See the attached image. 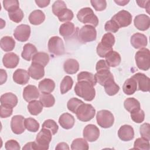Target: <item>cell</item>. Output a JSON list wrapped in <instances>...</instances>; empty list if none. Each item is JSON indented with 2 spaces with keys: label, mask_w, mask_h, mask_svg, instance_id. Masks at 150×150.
Wrapping results in <instances>:
<instances>
[{
  "label": "cell",
  "mask_w": 150,
  "mask_h": 150,
  "mask_svg": "<svg viewBox=\"0 0 150 150\" xmlns=\"http://www.w3.org/2000/svg\"><path fill=\"white\" fill-rule=\"evenodd\" d=\"M96 120L98 125L103 128H108L112 126L114 117L112 112L107 110L98 111L96 115Z\"/></svg>",
  "instance_id": "cell-7"
},
{
  "label": "cell",
  "mask_w": 150,
  "mask_h": 150,
  "mask_svg": "<svg viewBox=\"0 0 150 150\" xmlns=\"http://www.w3.org/2000/svg\"><path fill=\"white\" fill-rule=\"evenodd\" d=\"M77 81H85L90 83L93 86H96L97 82L94 75L88 71H81L77 75Z\"/></svg>",
  "instance_id": "cell-39"
},
{
  "label": "cell",
  "mask_w": 150,
  "mask_h": 150,
  "mask_svg": "<svg viewBox=\"0 0 150 150\" xmlns=\"http://www.w3.org/2000/svg\"><path fill=\"white\" fill-rule=\"evenodd\" d=\"M131 77L135 80L138 90H141L143 92H148L149 90L150 79L144 73H137L133 75Z\"/></svg>",
  "instance_id": "cell-13"
},
{
  "label": "cell",
  "mask_w": 150,
  "mask_h": 150,
  "mask_svg": "<svg viewBox=\"0 0 150 150\" xmlns=\"http://www.w3.org/2000/svg\"><path fill=\"white\" fill-rule=\"evenodd\" d=\"M37 52L38 51L35 45L31 43H26L23 46L21 56L23 59L30 61Z\"/></svg>",
  "instance_id": "cell-29"
},
{
  "label": "cell",
  "mask_w": 150,
  "mask_h": 150,
  "mask_svg": "<svg viewBox=\"0 0 150 150\" xmlns=\"http://www.w3.org/2000/svg\"><path fill=\"white\" fill-rule=\"evenodd\" d=\"M94 77L96 82L98 83L101 86H104L105 83L110 79H113L114 76L110 70H102L97 71L94 74Z\"/></svg>",
  "instance_id": "cell-27"
},
{
  "label": "cell",
  "mask_w": 150,
  "mask_h": 150,
  "mask_svg": "<svg viewBox=\"0 0 150 150\" xmlns=\"http://www.w3.org/2000/svg\"><path fill=\"white\" fill-rule=\"evenodd\" d=\"M28 110L31 115H37L42 111L43 105L40 101L33 100L28 104Z\"/></svg>",
  "instance_id": "cell-35"
},
{
  "label": "cell",
  "mask_w": 150,
  "mask_h": 150,
  "mask_svg": "<svg viewBox=\"0 0 150 150\" xmlns=\"http://www.w3.org/2000/svg\"><path fill=\"white\" fill-rule=\"evenodd\" d=\"M105 62L109 67H115L118 66L121 61L120 54L114 50L110 52L105 56Z\"/></svg>",
  "instance_id": "cell-24"
},
{
  "label": "cell",
  "mask_w": 150,
  "mask_h": 150,
  "mask_svg": "<svg viewBox=\"0 0 150 150\" xmlns=\"http://www.w3.org/2000/svg\"><path fill=\"white\" fill-rule=\"evenodd\" d=\"M5 146L6 150H19L21 149L19 144L14 139H11L6 141Z\"/></svg>",
  "instance_id": "cell-55"
},
{
  "label": "cell",
  "mask_w": 150,
  "mask_h": 150,
  "mask_svg": "<svg viewBox=\"0 0 150 150\" xmlns=\"http://www.w3.org/2000/svg\"><path fill=\"white\" fill-rule=\"evenodd\" d=\"M56 149H59V150H60V149H64V150L67 149V150H69V145L67 143H66V142H60L57 145V146L56 147Z\"/></svg>",
  "instance_id": "cell-60"
},
{
  "label": "cell",
  "mask_w": 150,
  "mask_h": 150,
  "mask_svg": "<svg viewBox=\"0 0 150 150\" xmlns=\"http://www.w3.org/2000/svg\"><path fill=\"white\" fill-rule=\"evenodd\" d=\"M43 66L32 63L28 69V72L30 76L35 80H39L45 76V69Z\"/></svg>",
  "instance_id": "cell-21"
},
{
  "label": "cell",
  "mask_w": 150,
  "mask_h": 150,
  "mask_svg": "<svg viewBox=\"0 0 150 150\" xmlns=\"http://www.w3.org/2000/svg\"><path fill=\"white\" fill-rule=\"evenodd\" d=\"M42 128L49 129L52 132V135L56 134L59 129V127L56 122L51 119L45 120L42 124Z\"/></svg>",
  "instance_id": "cell-45"
},
{
  "label": "cell",
  "mask_w": 150,
  "mask_h": 150,
  "mask_svg": "<svg viewBox=\"0 0 150 150\" xmlns=\"http://www.w3.org/2000/svg\"><path fill=\"white\" fill-rule=\"evenodd\" d=\"M76 114L79 120L87 122L94 118L96 114V110L91 104L83 103L77 110Z\"/></svg>",
  "instance_id": "cell-5"
},
{
  "label": "cell",
  "mask_w": 150,
  "mask_h": 150,
  "mask_svg": "<svg viewBox=\"0 0 150 150\" xmlns=\"http://www.w3.org/2000/svg\"><path fill=\"white\" fill-rule=\"evenodd\" d=\"M52 138V132L48 129L42 128L41 130L36 135L35 141L33 142V149H48Z\"/></svg>",
  "instance_id": "cell-2"
},
{
  "label": "cell",
  "mask_w": 150,
  "mask_h": 150,
  "mask_svg": "<svg viewBox=\"0 0 150 150\" xmlns=\"http://www.w3.org/2000/svg\"><path fill=\"white\" fill-rule=\"evenodd\" d=\"M130 42L135 49H142L147 45L148 40L145 35L141 33H135L132 35Z\"/></svg>",
  "instance_id": "cell-16"
},
{
  "label": "cell",
  "mask_w": 150,
  "mask_h": 150,
  "mask_svg": "<svg viewBox=\"0 0 150 150\" xmlns=\"http://www.w3.org/2000/svg\"><path fill=\"white\" fill-rule=\"evenodd\" d=\"M83 135L84 138L87 141L94 142L99 138L100 130L96 125L94 124H88L83 129Z\"/></svg>",
  "instance_id": "cell-12"
},
{
  "label": "cell",
  "mask_w": 150,
  "mask_h": 150,
  "mask_svg": "<svg viewBox=\"0 0 150 150\" xmlns=\"http://www.w3.org/2000/svg\"><path fill=\"white\" fill-rule=\"evenodd\" d=\"M122 90L127 95H132L137 90V83L132 77L127 79L123 86Z\"/></svg>",
  "instance_id": "cell-30"
},
{
  "label": "cell",
  "mask_w": 150,
  "mask_h": 150,
  "mask_svg": "<svg viewBox=\"0 0 150 150\" xmlns=\"http://www.w3.org/2000/svg\"><path fill=\"white\" fill-rule=\"evenodd\" d=\"M90 3L97 11H104L107 7V2L105 0H91Z\"/></svg>",
  "instance_id": "cell-51"
},
{
  "label": "cell",
  "mask_w": 150,
  "mask_h": 150,
  "mask_svg": "<svg viewBox=\"0 0 150 150\" xmlns=\"http://www.w3.org/2000/svg\"><path fill=\"white\" fill-rule=\"evenodd\" d=\"M18 97L12 93H6L1 96V104L13 108L18 104Z\"/></svg>",
  "instance_id": "cell-23"
},
{
  "label": "cell",
  "mask_w": 150,
  "mask_h": 150,
  "mask_svg": "<svg viewBox=\"0 0 150 150\" xmlns=\"http://www.w3.org/2000/svg\"><path fill=\"white\" fill-rule=\"evenodd\" d=\"M30 75L26 70L18 69L15 71L13 74V80L16 83L20 85L27 84L29 80Z\"/></svg>",
  "instance_id": "cell-19"
},
{
  "label": "cell",
  "mask_w": 150,
  "mask_h": 150,
  "mask_svg": "<svg viewBox=\"0 0 150 150\" xmlns=\"http://www.w3.org/2000/svg\"><path fill=\"white\" fill-rule=\"evenodd\" d=\"M134 23L137 29L141 31H145L149 28L150 18L145 14H139L135 17Z\"/></svg>",
  "instance_id": "cell-14"
},
{
  "label": "cell",
  "mask_w": 150,
  "mask_h": 150,
  "mask_svg": "<svg viewBox=\"0 0 150 150\" xmlns=\"http://www.w3.org/2000/svg\"><path fill=\"white\" fill-rule=\"evenodd\" d=\"M115 21L120 28L129 26L132 22V15L127 11L121 10L115 14L111 18Z\"/></svg>",
  "instance_id": "cell-9"
},
{
  "label": "cell",
  "mask_w": 150,
  "mask_h": 150,
  "mask_svg": "<svg viewBox=\"0 0 150 150\" xmlns=\"http://www.w3.org/2000/svg\"><path fill=\"white\" fill-rule=\"evenodd\" d=\"M35 3L40 8H45L49 5L50 1L47 0H36Z\"/></svg>",
  "instance_id": "cell-58"
},
{
  "label": "cell",
  "mask_w": 150,
  "mask_h": 150,
  "mask_svg": "<svg viewBox=\"0 0 150 150\" xmlns=\"http://www.w3.org/2000/svg\"><path fill=\"white\" fill-rule=\"evenodd\" d=\"M39 101L45 107H51L55 103L54 96L50 93H42L39 97Z\"/></svg>",
  "instance_id": "cell-37"
},
{
  "label": "cell",
  "mask_w": 150,
  "mask_h": 150,
  "mask_svg": "<svg viewBox=\"0 0 150 150\" xmlns=\"http://www.w3.org/2000/svg\"><path fill=\"white\" fill-rule=\"evenodd\" d=\"M140 134L141 137L146 139V140L149 141L150 139V125L149 123H144L140 126L139 128Z\"/></svg>",
  "instance_id": "cell-53"
},
{
  "label": "cell",
  "mask_w": 150,
  "mask_h": 150,
  "mask_svg": "<svg viewBox=\"0 0 150 150\" xmlns=\"http://www.w3.org/2000/svg\"><path fill=\"white\" fill-rule=\"evenodd\" d=\"M135 62L138 68L144 71H147L150 67V52L147 48L140 49L135 56Z\"/></svg>",
  "instance_id": "cell-4"
},
{
  "label": "cell",
  "mask_w": 150,
  "mask_h": 150,
  "mask_svg": "<svg viewBox=\"0 0 150 150\" xmlns=\"http://www.w3.org/2000/svg\"><path fill=\"white\" fill-rule=\"evenodd\" d=\"M39 123L33 118L25 119V127L30 132H36L39 130Z\"/></svg>",
  "instance_id": "cell-40"
},
{
  "label": "cell",
  "mask_w": 150,
  "mask_h": 150,
  "mask_svg": "<svg viewBox=\"0 0 150 150\" xmlns=\"http://www.w3.org/2000/svg\"><path fill=\"white\" fill-rule=\"evenodd\" d=\"M2 2L4 9L8 12H13L19 8V3L17 0H4Z\"/></svg>",
  "instance_id": "cell-42"
},
{
  "label": "cell",
  "mask_w": 150,
  "mask_h": 150,
  "mask_svg": "<svg viewBox=\"0 0 150 150\" xmlns=\"http://www.w3.org/2000/svg\"><path fill=\"white\" fill-rule=\"evenodd\" d=\"M39 96V91L35 86L28 85L23 89V97L27 102H30L38 98Z\"/></svg>",
  "instance_id": "cell-17"
},
{
  "label": "cell",
  "mask_w": 150,
  "mask_h": 150,
  "mask_svg": "<svg viewBox=\"0 0 150 150\" xmlns=\"http://www.w3.org/2000/svg\"><path fill=\"white\" fill-rule=\"evenodd\" d=\"M30 32V27L28 25L21 24L15 28L13 36L18 41L24 42L29 39Z\"/></svg>",
  "instance_id": "cell-10"
},
{
  "label": "cell",
  "mask_w": 150,
  "mask_h": 150,
  "mask_svg": "<svg viewBox=\"0 0 150 150\" xmlns=\"http://www.w3.org/2000/svg\"><path fill=\"white\" fill-rule=\"evenodd\" d=\"M76 33V28L73 23L70 22L62 24L59 28V33L64 39L71 38Z\"/></svg>",
  "instance_id": "cell-20"
},
{
  "label": "cell",
  "mask_w": 150,
  "mask_h": 150,
  "mask_svg": "<svg viewBox=\"0 0 150 150\" xmlns=\"http://www.w3.org/2000/svg\"><path fill=\"white\" fill-rule=\"evenodd\" d=\"M113 50L112 47H107L104 45H103L101 42H100L96 49L97 53L100 57H105V56L111 51Z\"/></svg>",
  "instance_id": "cell-49"
},
{
  "label": "cell",
  "mask_w": 150,
  "mask_h": 150,
  "mask_svg": "<svg viewBox=\"0 0 150 150\" xmlns=\"http://www.w3.org/2000/svg\"><path fill=\"white\" fill-rule=\"evenodd\" d=\"M115 37L112 33L108 32L103 35L101 40V43L107 47H112L115 43Z\"/></svg>",
  "instance_id": "cell-48"
},
{
  "label": "cell",
  "mask_w": 150,
  "mask_h": 150,
  "mask_svg": "<svg viewBox=\"0 0 150 150\" xmlns=\"http://www.w3.org/2000/svg\"><path fill=\"white\" fill-rule=\"evenodd\" d=\"M73 85V80L70 76H65L61 81L60 85V93L64 94L71 90Z\"/></svg>",
  "instance_id": "cell-38"
},
{
  "label": "cell",
  "mask_w": 150,
  "mask_h": 150,
  "mask_svg": "<svg viewBox=\"0 0 150 150\" xmlns=\"http://www.w3.org/2000/svg\"><path fill=\"white\" fill-rule=\"evenodd\" d=\"M7 79V74L5 70L4 69H1V75H0V80L1 84H3L6 82Z\"/></svg>",
  "instance_id": "cell-59"
},
{
  "label": "cell",
  "mask_w": 150,
  "mask_h": 150,
  "mask_svg": "<svg viewBox=\"0 0 150 150\" xmlns=\"http://www.w3.org/2000/svg\"><path fill=\"white\" fill-rule=\"evenodd\" d=\"M104 28L105 31L108 32L116 33L119 30L120 27L115 21L111 19L106 22L104 25Z\"/></svg>",
  "instance_id": "cell-52"
},
{
  "label": "cell",
  "mask_w": 150,
  "mask_h": 150,
  "mask_svg": "<svg viewBox=\"0 0 150 150\" xmlns=\"http://www.w3.org/2000/svg\"><path fill=\"white\" fill-rule=\"evenodd\" d=\"M136 2L137 3V4L139 6L145 8V9H146L147 12L149 13V4H150V1H137Z\"/></svg>",
  "instance_id": "cell-57"
},
{
  "label": "cell",
  "mask_w": 150,
  "mask_h": 150,
  "mask_svg": "<svg viewBox=\"0 0 150 150\" xmlns=\"http://www.w3.org/2000/svg\"><path fill=\"white\" fill-rule=\"evenodd\" d=\"M114 2L117 4L118 5H120V6H124L125 5H127L129 2V1H125V0H123V1H121V0H119V1H114Z\"/></svg>",
  "instance_id": "cell-61"
},
{
  "label": "cell",
  "mask_w": 150,
  "mask_h": 150,
  "mask_svg": "<svg viewBox=\"0 0 150 150\" xmlns=\"http://www.w3.org/2000/svg\"><path fill=\"white\" fill-rule=\"evenodd\" d=\"M78 20L83 23H87L89 25L96 27L98 25V19L94 14L91 8L85 7L81 8L77 14Z\"/></svg>",
  "instance_id": "cell-3"
},
{
  "label": "cell",
  "mask_w": 150,
  "mask_h": 150,
  "mask_svg": "<svg viewBox=\"0 0 150 150\" xmlns=\"http://www.w3.org/2000/svg\"><path fill=\"white\" fill-rule=\"evenodd\" d=\"M57 18L60 22L70 21L74 17V14L72 11L68 8H64L62 9L57 15Z\"/></svg>",
  "instance_id": "cell-41"
},
{
  "label": "cell",
  "mask_w": 150,
  "mask_h": 150,
  "mask_svg": "<svg viewBox=\"0 0 150 150\" xmlns=\"http://www.w3.org/2000/svg\"><path fill=\"white\" fill-rule=\"evenodd\" d=\"M19 62V56L13 52H9L5 54L2 58L3 64L8 69H13L16 67L18 66Z\"/></svg>",
  "instance_id": "cell-18"
},
{
  "label": "cell",
  "mask_w": 150,
  "mask_h": 150,
  "mask_svg": "<svg viewBox=\"0 0 150 150\" xmlns=\"http://www.w3.org/2000/svg\"><path fill=\"white\" fill-rule=\"evenodd\" d=\"M135 149H142L149 150V141L142 138H137L134 144V148Z\"/></svg>",
  "instance_id": "cell-43"
},
{
  "label": "cell",
  "mask_w": 150,
  "mask_h": 150,
  "mask_svg": "<svg viewBox=\"0 0 150 150\" xmlns=\"http://www.w3.org/2000/svg\"><path fill=\"white\" fill-rule=\"evenodd\" d=\"M13 112V108L5 105H0V116L2 118L10 117Z\"/></svg>",
  "instance_id": "cell-54"
},
{
  "label": "cell",
  "mask_w": 150,
  "mask_h": 150,
  "mask_svg": "<svg viewBox=\"0 0 150 150\" xmlns=\"http://www.w3.org/2000/svg\"><path fill=\"white\" fill-rule=\"evenodd\" d=\"M74 92L77 96L87 101H92L96 96L94 86L85 81H78L74 87Z\"/></svg>",
  "instance_id": "cell-1"
},
{
  "label": "cell",
  "mask_w": 150,
  "mask_h": 150,
  "mask_svg": "<svg viewBox=\"0 0 150 150\" xmlns=\"http://www.w3.org/2000/svg\"><path fill=\"white\" fill-rule=\"evenodd\" d=\"M83 103H84V102L81 100L73 97L68 101L67 103V107L69 111L76 114L77 110Z\"/></svg>",
  "instance_id": "cell-44"
},
{
  "label": "cell",
  "mask_w": 150,
  "mask_h": 150,
  "mask_svg": "<svg viewBox=\"0 0 150 150\" xmlns=\"http://www.w3.org/2000/svg\"><path fill=\"white\" fill-rule=\"evenodd\" d=\"M45 19V15L41 10H35L29 16V22L33 25H39L42 23Z\"/></svg>",
  "instance_id": "cell-28"
},
{
  "label": "cell",
  "mask_w": 150,
  "mask_h": 150,
  "mask_svg": "<svg viewBox=\"0 0 150 150\" xmlns=\"http://www.w3.org/2000/svg\"><path fill=\"white\" fill-rule=\"evenodd\" d=\"M130 115L132 120L136 123H141L145 118V113L141 108L131 112Z\"/></svg>",
  "instance_id": "cell-47"
},
{
  "label": "cell",
  "mask_w": 150,
  "mask_h": 150,
  "mask_svg": "<svg viewBox=\"0 0 150 150\" xmlns=\"http://www.w3.org/2000/svg\"><path fill=\"white\" fill-rule=\"evenodd\" d=\"M125 109L129 112L140 108V103L136 98L134 97L128 98L124 102Z\"/></svg>",
  "instance_id": "cell-34"
},
{
  "label": "cell",
  "mask_w": 150,
  "mask_h": 150,
  "mask_svg": "<svg viewBox=\"0 0 150 150\" xmlns=\"http://www.w3.org/2000/svg\"><path fill=\"white\" fill-rule=\"evenodd\" d=\"M11 128L14 134L17 135L22 134L26 128L24 117L21 115H14L11 119Z\"/></svg>",
  "instance_id": "cell-11"
},
{
  "label": "cell",
  "mask_w": 150,
  "mask_h": 150,
  "mask_svg": "<svg viewBox=\"0 0 150 150\" xmlns=\"http://www.w3.org/2000/svg\"><path fill=\"white\" fill-rule=\"evenodd\" d=\"M66 8V4L63 1H56L52 5V12L54 15L57 16L62 9Z\"/></svg>",
  "instance_id": "cell-50"
},
{
  "label": "cell",
  "mask_w": 150,
  "mask_h": 150,
  "mask_svg": "<svg viewBox=\"0 0 150 150\" xmlns=\"http://www.w3.org/2000/svg\"><path fill=\"white\" fill-rule=\"evenodd\" d=\"M96 71H98L99 70H110V67L108 66V65L107 64V63H106L105 60L101 59L96 64Z\"/></svg>",
  "instance_id": "cell-56"
},
{
  "label": "cell",
  "mask_w": 150,
  "mask_h": 150,
  "mask_svg": "<svg viewBox=\"0 0 150 150\" xmlns=\"http://www.w3.org/2000/svg\"><path fill=\"white\" fill-rule=\"evenodd\" d=\"M63 69L67 74H75L79 70V62L74 59H68L63 64Z\"/></svg>",
  "instance_id": "cell-25"
},
{
  "label": "cell",
  "mask_w": 150,
  "mask_h": 150,
  "mask_svg": "<svg viewBox=\"0 0 150 150\" xmlns=\"http://www.w3.org/2000/svg\"><path fill=\"white\" fill-rule=\"evenodd\" d=\"M88 142L84 138H76L73 141L71 145L72 150H88Z\"/></svg>",
  "instance_id": "cell-36"
},
{
  "label": "cell",
  "mask_w": 150,
  "mask_h": 150,
  "mask_svg": "<svg viewBox=\"0 0 150 150\" xmlns=\"http://www.w3.org/2000/svg\"><path fill=\"white\" fill-rule=\"evenodd\" d=\"M48 50L54 55H62L65 52V49L63 40L59 36H52L48 41Z\"/></svg>",
  "instance_id": "cell-8"
},
{
  "label": "cell",
  "mask_w": 150,
  "mask_h": 150,
  "mask_svg": "<svg viewBox=\"0 0 150 150\" xmlns=\"http://www.w3.org/2000/svg\"><path fill=\"white\" fill-rule=\"evenodd\" d=\"M0 46L4 51L11 52L15 48V41L11 36H4L1 39Z\"/></svg>",
  "instance_id": "cell-31"
},
{
  "label": "cell",
  "mask_w": 150,
  "mask_h": 150,
  "mask_svg": "<svg viewBox=\"0 0 150 150\" xmlns=\"http://www.w3.org/2000/svg\"><path fill=\"white\" fill-rule=\"evenodd\" d=\"M49 56L45 52H37L32 57V63H37L45 67L49 62Z\"/></svg>",
  "instance_id": "cell-33"
},
{
  "label": "cell",
  "mask_w": 150,
  "mask_h": 150,
  "mask_svg": "<svg viewBox=\"0 0 150 150\" xmlns=\"http://www.w3.org/2000/svg\"><path fill=\"white\" fill-rule=\"evenodd\" d=\"M77 37L79 40L83 43L94 41L97 38L96 29L93 26L89 25H84L77 32Z\"/></svg>",
  "instance_id": "cell-6"
},
{
  "label": "cell",
  "mask_w": 150,
  "mask_h": 150,
  "mask_svg": "<svg viewBox=\"0 0 150 150\" xmlns=\"http://www.w3.org/2000/svg\"><path fill=\"white\" fill-rule=\"evenodd\" d=\"M8 16L12 21L15 23H19L23 19L24 16V13L22 10L19 8L18 9L13 12H8Z\"/></svg>",
  "instance_id": "cell-46"
},
{
  "label": "cell",
  "mask_w": 150,
  "mask_h": 150,
  "mask_svg": "<svg viewBox=\"0 0 150 150\" xmlns=\"http://www.w3.org/2000/svg\"><path fill=\"white\" fill-rule=\"evenodd\" d=\"M103 86L105 93L110 96L115 95L120 90V87L114 81V78L108 80Z\"/></svg>",
  "instance_id": "cell-32"
},
{
  "label": "cell",
  "mask_w": 150,
  "mask_h": 150,
  "mask_svg": "<svg viewBox=\"0 0 150 150\" xmlns=\"http://www.w3.org/2000/svg\"><path fill=\"white\" fill-rule=\"evenodd\" d=\"M118 136L119 138L123 141H131L133 139L134 137V129L129 125H124L119 128Z\"/></svg>",
  "instance_id": "cell-15"
},
{
  "label": "cell",
  "mask_w": 150,
  "mask_h": 150,
  "mask_svg": "<svg viewBox=\"0 0 150 150\" xmlns=\"http://www.w3.org/2000/svg\"><path fill=\"white\" fill-rule=\"evenodd\" d=\"M38 88L42 93H51L55 88V83L50 79H44L39 83Z\"/></svg>",
  "instance_id": "cell-26"
},
{
  "label": "cell",
  "mask_w": 150,
  "mask_h": 150,
  "mask_svg": "<svg viewBox=\"0 0 150 150\" xmlns=\"http://www.w3.org/2000/svg\"><path fill=\"white\" fill-rule=\"evenodd\" d=\"M59 123L60 126L66 129H69L73 128L75 123L74 117L67 112L62 114L59 118Z\"/></svg>",
  "instance_id": "cell-22"
}]
</instances>
